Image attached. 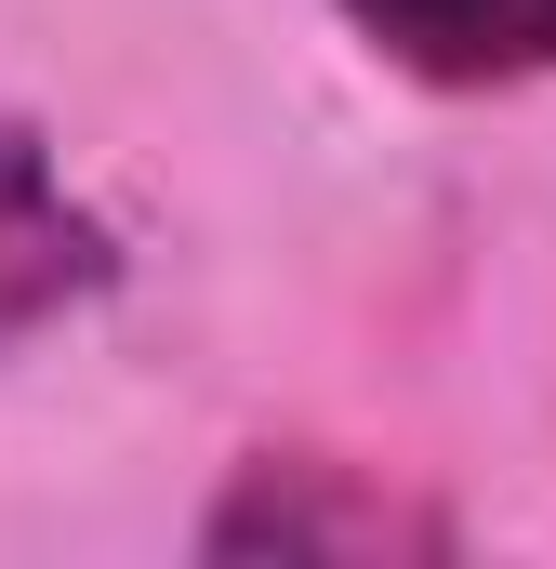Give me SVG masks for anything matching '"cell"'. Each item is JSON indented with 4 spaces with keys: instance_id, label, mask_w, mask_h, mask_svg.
Masks as SVG:
<instances>
[{
    "instance_id": "6da1fadb",
    "label": "cell",
    "mask_w": 556,
    "mask_h": 569,
    "mask_svg": "<svg viewBox=\"0 0 556 569\" xmlns=\"http://www.w3.org/2000/svg\"><path fill=\"white\" fill-rule=\"evenodd\" d=\"M450 543V517H424L398 503L385 477H358V463H239V490L199 517V557H437Z\"/></svg>"
},
{
    "instance_id": "7a4b0ae2",
    "label": "cell",
    "mask_w": 556,
    "mask_h": 569,
    "mask_svg": "<svg viewBox=\"0 0 556 569\" xmlns=\"http://www.w3.org/2000/svg\"><path fill=\"white\" fill-rule=\"evenodd\" d=\"M107 279H120L107 212H93V199H67L53 146L27 133V120H0V358H13L27 331H53L67 305H93Z\"/></svg>"
},
{
    "instance_id": "3957f363",
    "label": "cell",
    "mask_w": 556,
    "mask_h": 569,
    "mask_svg": "<svg viewBox=\"0 0 556 569\" xmlns=\"http://www.w3.org/2000/svg\"><path fill=\"white\" fill-rule=\"evenodd\" d=\"M345 27L437 93H517L556 80V0H345Z\"/></svg>"
}]
</instances>
